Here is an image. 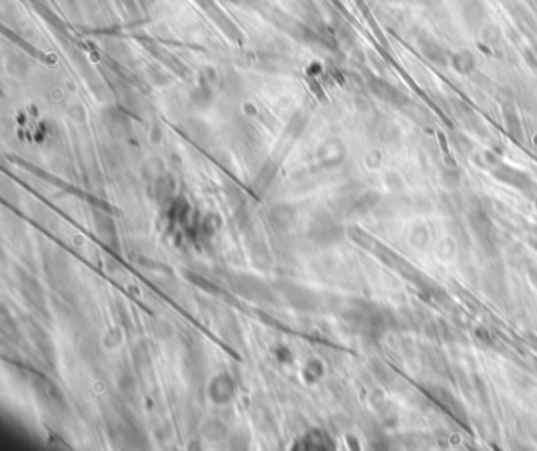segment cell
Returning a JSON list of instances; mask_svg holds the SVG:
<instances>
[{
  "label": "cell",
  "mask_w": 537,
  "mask_h": 451,
  "mask_svg": "<svg viewBox=\"0 0 537 451\" xmlns=\"http://www.w3.org/2000/svg\"><path fill=\"white\" fill-rule=\"evenodd\" d=\"M343 319L358 333L366 336H380L388 327V319L384 316V311L366 303H358L355 307L347 308L346 313H343Z\"/></svg>",
  "instance_id": "obj_1"
},
{
  "label": "cell",
  "mask_w": 537,
  "mask_h": 451,
  "mask_svg": "<svg viewBox=\"0 0 537 451\" xmlns=\"http://www.w3.org/2000/svg\"><path fill=\"white\" fill-rule=\"evenodd\" d=\"M16 281H18L19 292H21L24 302L29 304L32 313L35 314L38 319L49 322V309H48V302H46L44 289L42 284L38 283L37 278H33L30 273H27V271L23 268H18Z\"/></svg>",
  "instance_id": "obj_2"
},
{
  "label": "cell",
  "mask_w": 537,
  "mask_h": 451,
  "mask_svg": "<svg viewBox=\"0 0 537 451\" xmlns=\"http://www.w3.org/2000/svg\"><path fill=\"white\" fill-rule=\"evenodd\" d=\"M342 235V226L328 211H317L308 226V238L320 247H329V245L341 242Z\"/></svg>",
  "instance_id": "obj_3"
},
{
  "label": "cell",
  "mask_w": 537,
  "mask_h": 451,
  "mask_svg": "<svg viewBox=\"0 0 537 451\" xmlns=\"http://www.w3.org/2000/svg\"><path fill=\"white\" fill-rule=\"evenodd\" d=\"M234 284L238 294L249 302L258 304H273L276 303L274 290L267 283L255 275L238 273L234 278Z\"/></svg>",
  "instance_id": "obj_4"
},
{
  "label": "cell",
  "mask_w": 537,
  "mask_h": 451,
  "mask_svg": "<svg viewBox=\"0 0 537 451\" xmlns=\"http://www.w3.org/2000/svg\"><path fill=\"white\" fill-rule=\"evenodd\" d=\"M33 391H35L37 400L42 402V406L52 415H66L68 414V402L57 385H54L49 379L43 376H38L33 381Z\"/></svg>",
  "instance_id": "obj_5"
},
{
  "label": "cell",
  "mask_w": 537,
  "mask_h": 451,
  "mask_svg": "<svg viewBox=\"0 0 537 451\" xmlns=\"http://www.w3.org/2000/svg\"><path fill=\"white\" fill-rule=\"evenodd\" d=\"M276 288L295 311H300V313H315L318 309V298L315 292L308 289L306 286H301V284H296L293 281H281L277 283Z\"/></svg>",
  "instance_id": "obj_6"
},
{
  "label": "cell",
  "mask_w": 537,
  "mask_h": 451,
  "mask_svg": "<svg viewBox=\"0 0 537 451\" xmlns=\"http://www.w3.org/2000/svg\"><path fill=\"white\" fill-rule=\"evenodd\" d=\"M23 323H24L25 333H27V336L30 338V341L33 342V346L37 347L39 355L43 357V360L48 363L51 368H56L57 352H56L54 342H52V338L49 336L48 331L43 328V325L39 323L35 317L24 316Z\"/></svg>",
  "instance_id": "obj_7"
},
{
  "label": "cell",
  "mask_w": 537,
  "mask_h": 451,
  "mask_svg": "<svg viewBox=\"0 0 537 451\" xmlns=\"http://www.w3.org/2000/svg\"><path fill=\"white\" fill-rule=\"evenodd\" d=\"M187 347V355H184V364L192 382L203 379L205 373V358H203V347L202 342L197 336H189V340L184 342Z\"/></svg>",
  "instance_id": "obj_8"
},
{
  "label": "cell",
  "mask_w": 537,
  "mask_h": 451,
  "mask_svg": "<svg viewBox=\"0 0 537 451\" xmlns=\"http://www.w3.org/2000/svg\"><path fill=\"white\" fill-rule=\"evenodd\" d=\"M208 396L216 406H225L235 396V383L227 373L217 374L208 385Z\"/></svg>",
  "instance_id": "obj_9"
},
{
  "label": "cell",
  "mask_w": 537,
  "mask_h": 451,
  "mask_svg": "<svg viewBox=\"0 0 537 451\" xmlns=\"http://www.w3.org/2000/svg\"><path fill=\"white\" fill-rule=\"evenodd\" d=\"M94 215V226L98 237L101 238L104 243H108L109 247H118V232H117V224L112 218L104 214L103 210H94L91 211Z\"/></svg>",
  "instance_id": "obj_10"
},
{
  "label": "cell",
  "mask_w": 537,
  "mask_h": 451,
  "mask_svg": "<svg viewBox=\"0 0 537 451\" xmlns=\"http://www.w3.org/2000/svg\"><path fill=\"white\" fill-rule=\"evenodd\" d=\"M270 224L273 226V229L285 232L290 228H293L295 221H296V211L289 204H277L271 209L270 215H268Z\"/></svg>",
  "instance_id": "obj_11"
},
{
  "label": "cell",
  "mask_w": 537,
  "mask_h": 451,
  "mask_svg": "<svg viewBox=\"0 0 537 451\" xmlns=\"http://www.w3.org/2000/svg\"><path fill=\"white\" fill-rule=\"evenodd\" d=\"M68 261H66L65 254L62 253H51V256L46 257V273H48L49 280L54 284H63L68 276Z\"/></svg>",
  "instance_id": "obj_12"
},
{
  "label": "cell",
  "mask_w": 537,
  "mask_h": 451,
  "mask_svg": "<svg viewBox=\"0 0 537 451\" xmlns=\"http://www.w3.org/2000/svg\"><path fill=\"white\" fill-rule=\"evenodd\" d=\"M104 123L106 127L109 128V131L114 132V135H125V132L129 131V121L127 118V116L115 109H109L108 112H106Z\"/></svg>",
  "instance_id": "obj_13"
},
{
  "label": "cell",
  "mask_w": 537,
  "mask_h": 451,
  "mask_svg": "<svg viewBox=\"0 0 537 451\" xmlns=\"http://www.w3.org/2000/svg\"><path fill=\"white\" fill-rule=\"evenodd\" d=\"M202 434L210 442H222L227 437V428L220 420H208L203 423Z\"/></svg>",
  "instance_id": "obj_14"
},
{
  "label": "cell",
  "mask_w": 537,
  "mask_h": 451,
  "mask_svg": "<svg viewBox=\"0 0 537 451\" xmlns=\"http://www.w3.org/2000/svg\"><path fill=\"white\" fill-rule=\"evenodd\" d=\"M132 360L141 369H149L151 366V350L147 342L142 341L136 344V347L132 349Z\"/></svg>",
  "instance_id": "obj_15"
},
{
  "label": "cell",
  "mask_w": 537,
  "mask_h": 451,
  "mask_svg": "<svg viewBox=\"0 0 537 451\" xmlns=\"http://www.w3.org/2000/svg\"><path fill=\"white\" fill-rule=\"evenodd\" d=\"M174 193V182L169 175H159L155 180V197L159 202H165Z\"/></svg>",
  "instance_id": "obj_16"
},
{
  "label": "cell",
  "mask_w": 537,
  "mask_h": 451,
  "mask_svg": "<svg viewBox=\"0 0 537 451\" xmlns=\"http://www.w3.org/2000/svg\"><path fill=\"white\" fill-rule=\"evenodd\" d=\"M251 259L258 267H268L271 261L270 251L262 242H254L251 245Z\"/></svg>",
  "instance_id": "obj_17"
},
{
  "label": "cell",
  "mask_w": 537,
  "mask_h": 451,
  "mask_svg": "<svg viewBox=\"0 0 537 451\" xmlns=\"http://www.w3.org/2000/svg\"><path fill=\"white\" fill-rule=\"evenodd\" d=\"M118 388H120L125 395H131L136 388V381L134 376L129 371L128 366L122 368L120 374H118Z\"/></svg>",
  "instance_id": "obj_18"
},
{
  "label": "cell",
  "mask_w": 537,
  "mask_h": 451,
  "mask_svg": "<svg viewBox=\"0 0 537 451\" xmlns=\"http://www.w3.org/2000/svg\"><path fill=\"white\" fill-rule=\"evenodd\" d=\"M274 172H276L274 166H271V164L263 166L262 172L257 175V182H255V183H257V187H258V188H262V190H263V188H267L268 185H270L271 182H273Z\"/></svg>",
  "instance_id": "obj_19"
},
{
  "label": "cell",
  "mask_w": 537,
  "mask_h": 451,
  "mask_svg": "<svg viewBox=\"0 0 537 451\" xmlns=\"http://www.w3.org/2000/svg\"><path fill=\"white\" fill-rule=\"evenodd\" d=\"M172 331H174V330H172V327H170V325H169L168 322L158 321V322L155 323V333H156L159 338H163V340H168L169 336H172Z\"/></svg>",
  "instance_id": "obj_20"
},
{
  "label": "cell",
  "mask_w": 537,
  "mask_h": 451,
  "mask_svg": "<svg viewBox=\"0 0 537 451\" xmlns=\"http://www.w3.org/2000/svg\"><path fill=\"white\" fill-rule=\"evenodd\" d=\"M117 314H118V317H120V322H122L123 327H129V323H131L129 314H128V311L125 309V307H123L122 303L117 304Z\"/></svg>",
  "instance_id": "obj_21"
},
{
  "label": "cell",
  "mask_w": 537,
  "mask_h": 451,
  "mask_svg": "<svg viewBox=\"0 0 537 451\" xmlns=\"http://www.w3.org/2000/svg\"><path fill=\"white\" fill-rule=\"evenodd\" d=\"M232 2H236V0H232Z\"/></svg>",
  "instance_id": "obj_22"
}]
</instances>
